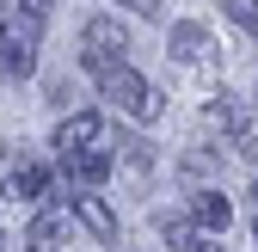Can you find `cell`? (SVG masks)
Returning a JSON list of instances; mask_svg holds the SVG:
<instances>
[{
	"instance_id": "6da1fadb",
	"label": "cell",
	"mask_w": 258,
	"mask_h": 252,
	"mask_svg": "<svg viewBox=\"0 0 258 252\" xmlns=\"http://www.w3.org/2000/svg\"><path fill=\"white\" fill-rule=\"evenodd\" d=\"M37 37H43V19H31L25 0H0V68L31 74L37 68Z\"/></svg>"
},
{
	"instance_id": "7a4b0ae2",
	"label": "cell",
	"mask_w": 258,
	"mask_h": 252,
	"mask_svg": "<svg viewBox=\"0 0 258 252\" xmlns=\"http://www.w3.org/2000/svg\"><path fill=\"white\" fill-rule=\"evenodd\" d=\"M99 99H111L117 111H129L136 123H154L160 117V92L129 68V61H117V68H99Z\"/></svg>"
},
{
	"instance_id": "3957f363",
	"label": "cell",
	"mask_w": 258,
	"mask_h": 252,
	"mask_svg": "<svg viewBox=\"0 0 258 252\" xmlns=\"http://www.w3.org/2000/svg\"><path fill=\"white\" fill-rule=\"evenodd\" d=\"M203 130L215 136V148H228V154H240V160H258V123L228 99V92H215V105L203 111Z\"/></svg>"
},
{
	"instance_id": "277c9868",
	"label": "cell",
	"mask_w": 258,
	"mask_h": 252,
	"mask_svg": "<svg viewBox=\"0 0 258 252\" xmlns=\"http://www.w3.org/2000/svg\"><path fill=\"white\" fill-rule=\"evenodd\" d=\"M123 49H129V31H123L111 13L86 19V31H80V61H86L92 74H99V68H117V61H123Z\"/></svg>"
},
{
	"instance_id": "5b68a950",
	"label": "cell",
	"mask_w": 258,
	"mask_h": 252,
	"mask_svg": "<svg viewBox=\"0 0 258 252\" xmlns=\"http://www.w3.org/2000/svg\"><path fill=\"white\" fill-rule=\"evenodd\" d=\"M99 142H105V117H99V111H74V117L55 130V154H61V160H68V154L99 148Z\"/></svg>"
},
{
	"instance_id": "8992f818",
	"label": "cell",
	"mask_w": 258,
	"mask_h": 252,
	"mask_svg": "<svg viewBox=\"0 0 258 252\" xmlns=\"http://www.w3.org/2000/svg\"><path fill=\"white\" fill-rule=\"evenodd\" d=\"M68 215H74V222H80L92 240H105V246L117 240V215H111L105 197H86V191H80V197H68Z\"/></svg>"
},
{
	"instance_id": "52a82bcc",
	"label": "cell",
	"mask_w": 258,
	"mask_h": 252,
	"mask_svg": "<svg viewBox=\"0 0 258 252\" xmlns=\"http://www.w3.org/2000/svg\"><path fill=\"white\" fill-rule=\"evenodd\" d=\"M228 222H234V203L221 197L215 184H203V191L190 197V228H209V234L221 240V228H228Z\"/></svg>"
},
{
	"instance_id": "ba28073f",
	"label": "cell",
	"mask_w": 258,
	"mask_h": 252,
	"mask_svg": "<svg viewBox=\"0 0 258 252\" xmlns=\"http://www.w3.org/2000/svg\"><path fill=\"white\" fill-rule=\"evenodd\" d=\"M166 43H172V55H178V61H209V55H215V37H209L197 19L172 25V31H166Z\"/></svg>"
},
{
	"instance_id": "9c48e42d",
	"label": "cell",
	"mask_w": 258,
	"mask_h": 252,
	"mask_svg": "<svg viewBox=\"0 0 258 252\" xmlns=\"http://www.w3.org/2000/svg\"><path fill=\"white\" fill-rule=\"evenodd\" d=\"M43 191H49V172H43L37 160H19V166L7 172V197H13V203H37Z\"/></svg>"
},
{
	"instance_id": "30bf717a",
	"label": "cell",
	"mask_w": 258,
	"mask_h": 252,
	"mask_svg": "<svg viewBox=\"0 0 258 252\" xmlns=\"http://www.w3.org/2000/svg\"><path fill=\"white\" fill-rule=\"evenodd\" d=\"M111 154L105 148H86V154H68V160H61V172H68V178H80V184H105L111 178Z\"/></svg>"
},
{
	"instance_id": "8fae6325",
	"label": "cell",
	"mask_w": 258,
	"mask_h": 252,
	"mask_svg": "<svg viewBox=\"0 0 258 252\" xmlns=\"http://www.w3.org/2000/svg\"><path fill=\"white\" fill-rule=\"evenodd\" d=\"M61 234H68V215H61V209H43L37 222H31L25 246H31V252H61Z\"/></svg>"
},
{
	"instance_id": "7c38bea8",
	"label": "cell",
	"mask_w": 258,
	"mask_h": 252,
	"mask_svg": "<svg viewBox=\"0 0 258 252\" xmlns=\"http://www.w3.org/2000/svg\"><path fill=\"white\" fill-rule=\"evenodd\" d=\"M154 228H160V240L178 246V252L197 246V228H190V215H166V209H160V215H154Z\"/></svg>"
},
{
	"instance_id": "4fadbf2b",
	"label": "cell",
	"mask_w": 258,
	"mask_h": 252,
	"mask_svg": "<svg viewBox=\"0 0 258 252\" xmlns=\"http://www.w3.org/2000/svg\"><path fill=\"white\" fill-rule=\"evenodd\" d=\"M117 154H123V160L136 166V172H148V166H154V148H148L142 136H117Z\"/></svg>"
},
{
	"instance_id": "5bb4252c",
	"label": "cell",
	"mask_w": 258,
	"mask_h": 252,
	"mask_svg": "<svg viewBox=\"0 0 258 252\" xmlns=\"http://www.w3.org/2000/svg\"><path fill=\"white\" fill-rule=\"evenodd\" d=\"M221 13H228V19H240L252 37H258V0H221Z\"/></svg>"
},
{
	"instance_id": "9a60e30c",
	"label": "cell",
	"mask_w": 258,
	"mask_h": 252,
	"mask_svg": "<svg viewBox=\"0 0 258 252\" xmlns=\"http://www.w3.org/2000/svg\"><path fill=\"white\" fill-rule=\"evenodd\" d=\"M117 7H129V13H142V19H154V13H160V0H117Z\"/></svg>"
},
{
	"instance_id": "2e32d148",
	"label": "cell",
	"mask_w": 258,
	"mask_h": 252,
	"mask_svg": "<svg viewBox=\"0 0 258 252\" xmlns=\"http://www.w3.org/2000/svg\"><path fill=\"white\" fill-rule=\"evenodd\" d=\"M49 7H55V0H25V13H31V19H49Z\"/></svg>"
},
{
	"instance_id": "e0dca14e",
	"label": "cell",
	"mask_w": 258,
	"mask_h": 252,
	"mask_svg": "<svg viewBox=\"0 0 258 252\" xmlns=\"http://www.w3.org/2000/svg\"><path fill=\"white\" fill-rule=\"evenodd\" d=\"M190 252H228V246H221V240H197V246H190Z\"/></svg>"
},
{
	"instance_id": "ac0fdd59",
	"label": "cell",
	"mask_w": 258,
	"mask_h": 252,
	"mask_svg": "<svg viewBox=\"0 0 258 252\" xmlns=\"http://www.w3.org/2000/svg\"><path fill=\"white\" fill-rule=\"evenodd\" d=\"M0 166H7V142H0Z\"/></svg>"
},
{
	"instance_id": "d6986e66",
	"label": "cell",
	"mask_w": 258,
	"mask_h": 252,
	"mask_svg": "<svg viewBox=\"0 0 258 252\" xmlns=\"http://www.w3.org/2000/svg\"><path fill=\"white\" fill-rule=\"evenodd\" d=\"M252 203H258V178H252Z\"/></svg>"
},
{
	"instance_id": "ffe728a7",
	"label": "cell",
	"mask_w": 258,
	"mask_h": 252,
	"mask_svg": "<svg viewBox=\"0 0 258 252\" xmlns=\"http://www.w3.org/2000/svg\"><path fill=\"white\" fill-rule=\"evenodd\" d=\"M0 252H7V234H0Z\"/></svg>"
},
{
	"instance_id": "44dd1931",
	"label": "cell",
	"mask_w": 258,
	"mask_h": 252,
	"mask_svg": "<svg viewBox=\"0 0 258 252\" xmlns=\"http://www.w3.org/2000/svg\"><path fill=\"white\" fill-rule=\"evenodd\" d=\"M252 234H258V222H252Z\"/></svg>"
}]
</instances>
